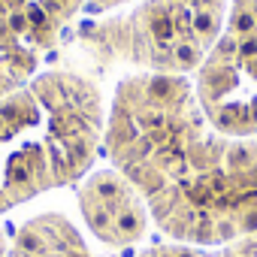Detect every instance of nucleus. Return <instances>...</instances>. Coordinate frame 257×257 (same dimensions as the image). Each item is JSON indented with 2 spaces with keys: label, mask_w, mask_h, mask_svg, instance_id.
<instances>
[{
  "label": "nucleus",
  "mask_w": 257,
  "mask_h": 257,
  "mask_svg": "<svg viewBox=\"0 0 257 257\" xmlns=\"http://www.w3.org/2000/svg\"><path fill=\"white\" fill-rule=\"evenodd\" d=\"M100 88L73 70L34 76L0 100V212L88 173L103 143Z\"/></svg>",
  "instance_id": "obj_1"
},
{
  "label": "nucleus",
  "mask_w": 257,
  "mask_h": 257,
  "mask_svg": "<svg viewBox=\"0 0 257 257\" xmlns=\"http://www.w3.org/2000/svg\"><path fill=\"white\" fill-rule=\"evenodd\" d=\"M230 0H137L79 31L88 58L137 73H197L227 28Z\"/></svg>",
  "instance_id": "obj_2"
},
{
  "label": "nucleus",
  "mask_w": 257,
  "mask_h": 257,
  "mask_svg": "<svg viewBox=\"0 0 257 257\" xmlns=\"http://www.w3.org/2000/svg\"><path fill=\"white\" fill-rule=\"evenodd\" d=\"M194 94L215 131L257 137V28L227 22L194 73Z\"/></svg>",
  "instance_id": "obj_3"
},
{
  "label": "nucleus",
  "mask_w": 257,
  "mask_h": 257,
  "mask_svg": "<svg viewBox=\"0 0 257 257\" xmlns=\"http://www.w3.org/2000/svg\"><path fill=\"white\" fill-rule=\"evenodd\" d=\"M88 230L106 245H134L146 236L149 206L134 182L118 170H100L79 188Z\"/></svg>",
  "instance_id": "obj_4"
},
{
  "label": "nucleus",
  "mask_w": 257,
  "mask_h": 257,
  "mask_svg": "<svg viewBox=\"0 0 257 257\" xmlns=\"http://www.w3.org/2000/svg\"><path fill=\"white\" fill-rule=\"evenodd\" d=\"M85 4L88 0H0V22H7L22 43L46 58Z\"/></svg>",
  "instance_id": "obj_5"
},
{
  "label": "nucleus",
  "mask_w": 257,
  "mask_h": 257,
  "mask_svg": "<svg viewBox=\"0 0 257 257\" xmlns=\"http://www.w3.org/2000/svg\"><path fill=\"white\" fill-rule=\"evenodd\" d=\"M43 55L22 43L7 22H0V100L28 85L40 70Z\"/></svg>",
  "instance_id": "obj_6"
},
{
  "label": "nucleus",
  "mask_w": 257,
  "mask_h": 257,
  "mask_svg": "<svg viewBox=\"0 0 257 257\" xmlns=\"http://www.w3.org/2000/svg\"><path fill=\"white\" fill-rule=\"evenodd\" d=\"M230 25H245V28H257V0H230Z\"/></svg>",
  "instance_id": "obj_7"
},
{
  "label": "nucleus",
  "mask_w": 257,
  "mask_h": 257,
  "mask_svg": "<svg viewBox=\"0 0 257 257\" xmlns=\"http://www.w3.org/2000/svg\"><path fill=\"white\" fill-rule=\"evenodd\" d=\"M88 4H91V10H112V7L127 4V0H88Z\"/></svg>",
  "instance_id": "obj_8"
},
{
  "label": "nucleus",
  "mask_w": 257,
  "mask_h": 257,
  "mask_svg": "<svg viewBox=\"0 0 257 257\" xmlns=\"http://www.w3.org/2000/svg\"><path fill=\"white\" fill-rule=\"evenodd\" d=\"M10 254V248H7V239H4V233H0V257H7Z\"/></svg>",
  "instance_id": "obj_9"
}]
</instances>
